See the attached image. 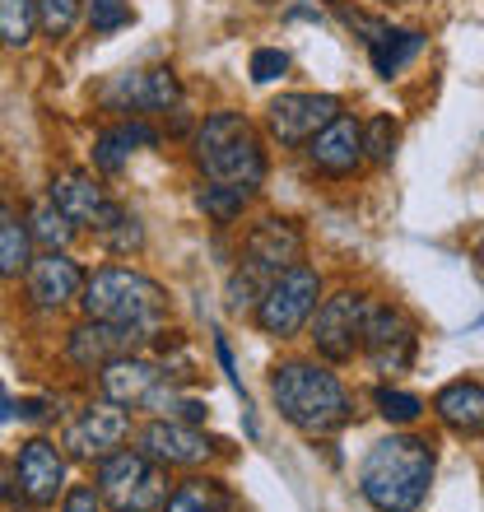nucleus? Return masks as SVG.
<instances>
[{"label": "nucleus", "mask_w": 484, "mask_h": 512, "mask_svg": "<svg viewBox=\"0 0 484 512\" xmlns=\"http://www.w3.org/2000/svg\"><path fill=\"white\" fill-rule=\"evenodd\" d=\"M433 415L452 433H484V387L480 382H447L433 396Z\"/></svg>", "instance_id": "nucleus-20"}, {"label": "nucleus", "mask_w": 484, "mask_h": 512, "mask_svg": "<svg viewBox=\"0 0 484 512\" xmlns=\"http://www.w3.org/2000/svg\"><path fill=\"white\" fill-rule=\"evenodd\" d=\"M270 401H275L284 424H294L308 438L340 433L354 419V401L345 382L312 359H289V364L275 368L270 373Z\"/></svg>", "instance_id": "nucleus-2"}, {"label": "nucleus", "mask_w": 484, "mask_h": 512, "mask_svg": "<svg viewBox=\"0 0 484 512\" xmlns=\"http://www.w3.org/2000/svg\"><path fill=\"white\" fill-rule=\"evenodd\" d=\"M317 298H322V275L312 266L298 261V266L280 270L261 289V298H256V326H261V336H275V340L298 336L308 326V317L317 312Z\"/></svg>", "instance_id": "nucleus-5"}, {"label": "nucleus", "mask_w": 484, "mask_h": 512, "mask_svg": "<svg viewBox=\"0 0 484 512\" xmlns=\"http://www.w3.org/2000/svg\"><path fill=\"white\" fill-rule=\"evenodd\" d=\"M196 163L210 182L256 191L266 182V149L242 112H210L196 131Z\"/></svg>", "instance_id": "nucleus-4"}, {"label": "nucleus", "mask_w": 484, "mask_h": 512, "mask_svg": "<svg viewBox=\"0 0 484 512\" xmlns=\"http://www.w3.org/2000/svg\"><path fill=\"white\" fill-rule=\"evenodd\" d=\"M298 261H303V229H298L294 219L270 215L261 224H252V233H247V261L242 266L256 270L270 284L280 270L298 266Z\"/></svg>", "instance_id": "nucleus-12"}, {"label": "nucleus", "mask_w": 484, "mask_h": 512, "mask_svg": "<svg viewBox=\"0 0 484 512\" xmlns=\"http://www.w3.org/2000/svg\"><path fill=\"white\" fill-rule=\"evenodd\" d=\"M98 499H108L112 512H159L168 499L163 466L149 461L140 447H121L98 461Z\"/></svg>", "instance_id": "nucleus-6"}, {"label": "nucleus", "mask_w": 484, "mask_h": 512, "mask_svg": "<svg viewBox=\"0 0 484 512\" xmlns=\"http://www.w3.org/2000/svg\"><path fill=\"white\" fill-rule=\"evenodd\" d=\"M80 289H84V270L66 252H42L28 266V294H33L38 308H66V303L80 298Z\"/></svg>", "instance_id": "nucleus-19"}, {"label": "nucleus", "mask_w": 484, "mask_h": 512, "mask_svg": "<svg viewBox=\"0 0 484 512\" xmlns=\"http://www.w3.org/2000/svg\"><path fill=\"white\" fill-rule=\"evenodd\" d=\"M419 52H424V33H415V28H382L373 38V70L382 80H391V75H401Z\"/></svg>", "instance_id": "nucleus-23"}, {"label": "nucleus", "mask_w": 484, "mask_h": 512, "mask_svg": "<svg viewBox=\"0 0 484 512\" xmlns=\"http://www.w3.org/2000/svg\"><path fill=\"white\" fill-rule=\"evenodd\" d=\"M215 447L196 424H177V419H154L140 429V452L159 466H177V471H196L215 457Z\"/></svg>", "instance_id": "nucleus-11"}, {"label": "nucleus", "mask_w": 484, "mask_h": 512, "mask_svg": "<svg viewBox=\"0 0 484 512\" xmlns=\"http://www.w3.org/2000/svg\"><path fill=\"white\" fill-rule=\"evenodd\" d=\"M396 140H401V126L391 122V117H373V122L363 126V149H368V159H377V163H391Z\"/></svg>", "instance_id": "nucleus-33"}, {"label": "nucleus", "mask_w": 484, "mask_h": 512, "mask_svg": "<svg viewBox=\"0 0 484 512\" xmlns=\"http://www.w3.org/2000/svg\"><path fill=\"white\" fill-rule=\"evenodd\" d=\"M289 19H322V14L312 10V5H298V10H289Z\"/></svg>", "instance_id": "nucleus-38"}, {"label": "nucleus", "mask_w": 484, "mask_h": 512, "mask_svg": "<svg viewBox=\"0 0 484 512\" xmlns=\"http://www.w3.org/2000/svg\"><path fill=\"white\" fill-rule=\"evenodd\" d=\"M368 308H373V298L368 294H331L317 308V322H312V345L322 359L331 364H350L354 354L363 350V326H368Z\"/></svg>", "instance_id": "nucleus-7"}, {"label": "nucleus", "mask_w": 484, "mask_h": 512, "mask_svg": "<svg viewBox=\"0 0 484 512\" xmlns=\"http://www.w3.org/2000/svg\"><path fill=\"white\" fill-rule=\"evenodd\" d=\"M140 340H149V331H140V326H117V322L84 317V322L70 331L66 354H70V364H80V368H103V364H112V359H121V354H135Z\"/></svg>", "instance_id": "nucleus-15"}, {"label": "nucleus", "mask_w": 484, "mask_h": 512, "mask_svg": "<svg viewBox=\"0 0 484 512\" xmlns=\"http://www.w3.org/2000/svg\"><path fill=\"white\" fill-rule=\"evenodd\" d=\"M47 201H52L75 229H98L103 215H108V205H112L108 196H103V187L94 182V173H84V168L56 173L52 187H47Z\"/></svg>", "instance_id": "nucleus-17"}, {"label": "nucleus", "mask_w": 484, "mask_h": 512, "mask_svg": "<svg viewBox=\"0 0 484 512\" xmlns=\"http://www.w3.org/2000/svg\"><path fill=\"white\" fill-rule=\"evenodd\" d=\"M340 112L345 108H340L336 94H280L266 108V122L280 145H308L312 135L326 131Z\"/></svg>", "instance_id": "nucleus-9"}, {"label": "nucleus", "mask_w": 484, "mask_h": 512, "mask_svg": "<svg viewBox=\"0 0 484 512\" xmlns=\"http://www.w3.org/2000/svg\"><path fill=\"white\" fill-rule=\"evenodd\" d=\"M14 494H19V485H14V466H0V503H10Z\"/></svg>", "instance_id": "nucleus-36"}, {"label": "nucleus", "mask_w": 484, "mask_h": 512, "mask_svg": "<svg viewBox=\"0 0 484 512\" xmlns=\"http://www.w3.org/2000/svg\"><path fill=\"white\" fill-rule=\"evenodd\" d=\"M80 5L84 0H38V24L47 38H66L75 19H80Z\"/></svg>", "instance_id": "nucleus-31"}, {"label": "nucleus", "mask_w": 484, "mask_h": 512, "mask_svg": "<svg viewBox=\"0 0 484 512\" xmlns=\"http://www.w3.org/2000/svg\"><path fill=\"white\" fill-rule=\"evenodd\" d=\"M94 233L103 238L108 252H140V247H145V229H140V219L126 215L121 205H108V215H103V224H98Z\"/></svg>", "instance_id": "nucleus-27"}, {"label": "nucleus", "mask_w": 484, "mask_h": 512, "mask_svg": "<svg viewBox=\"0 0 484 512\" xmlns=\"http://www.w3.org/2000/svg\"><path fill=\"white\" fill-rule=\"evenodd\" d=\"M433 471H438V457H433L429 438L391 433V438L368 447V457L359 466V494L377 512H415L429 499Z\"/></svg>", "instance_id": "nucleus-1"}, {"label": "nucleus", "mask_w": 484, "mask_h": 512, "mask_svg": "<svg viewBox=\"0 0 484 512\" xmlns=\"http://www.w3.org/2000/svg\"><path fill=\"white\" fill-rule=\"evenodd\" d=\"M145 410H149L154 419H177V424H201V419H205V401L177 396V391L168 387V378H163L159 387L145 396Z\"/></svg>", "instance_id": "nucleus-28"}, {"label": "nucleus", "mask_w": 484, "mask_h": 512, "mask_svg": "<svg viewBox=\"0 0 484 512\" xmlns=\"http://www.w3.org/2000/svg\"><path fill=\"white\" fill-rule=\"evenodd\" d=\"M229 508H233V499L219 480H187V485H177L163 499L159 512H229Z\"/></svg>", "instance_id": "nucleus-24"}, {"label": "nucleus", "mask_w": 484, "mask_h": 512, "mask_svg": "<svg viewBox=\"0 0 484 512\" xmlns=\"http://www.w3.org/2000/svg\"><path fill=\"white\" fill-rule=\"evenodd\" d=\"M33 266V233L10 205L0 201V280H19Z\"/></svg>", "instance_id": "nucleus-22"}, {"label": "nucleus", "mask_w": 484, "mask_h": 512, "mask_svg": "<svg viewBox=\"0 0 484 512\" xmlns=\"http://www.w3.org/2000/svg\"><path fill=\"white\" fill-rule=\"evenodd\" d=\"M363 354L377 373H405L410 359H415V326L401 308H387V303H373L368 308V326H363Z\"/></svg>", "instance_id": "nucleus-8"}, {"label": "nucleus", "mask_w": 484, "mask_h": 512, "mask_svg": "<svg viewBox=\"0 0 484 512\" xmlns=\"http://www.w3.org/2000/svg\"><path fill=\"white\" fill-rule=\"evenodd\" d=\"M14 485H19V494H24L33 508H52V503L66 494V457L56 452V443L33 438V443L19 447Z\"/></svg>", "instance_id": "nucleus-13"}, {"label": "nucleus", "mask_w": 484, "mask_h": 512, "mask_svg": "<svg viewBox=\"0 0 484 512\" xmlns=\"http://www.w3.org/2000/svg\"><path fill=\"white\" fill-rule=\"evenodd\" d=\"M308 159H312V168L326 177H354L363 168V159H368V149H363V126L340 112L326 131H317L308 140Z\"/></svg>", "instance_id": "nucleus-16"}, {"label": "nucleus", "mask_w": 484, "mask_h": 512, "mask_svg": "<svg viewBox=\"0 0 484 512\" xmlns=\"http://www.w3.org/2000/svg\"><path fill=\"white\" fill-rule=\"evenodd\" d=\"M168 378L163 373V364H154V359H145V354H121V359H112V364L98 368V387H103V401L112 405H145V396L159 382Z\"/></svg>", "instance_id": "nucleus-18"}, {"label": "nucleus", "mask_w": 484, "mask_h": 512, "mask_svg": "<svg viewBox=\"0 0 484 512\" xmlns=\"http://www.w3.org/2000/svg\"><path fill=\"white\" fill-rule=\"evenodd\" d=\"M10 419H19V401H10L5 387H0V424H10Z\"/></svg>", "instance_id": "nucleus-37"}, {"label": "nucleus", "mask_w": 484, "mask_h": 512, "mask_svg": "<svg viewBox=\"0 0 484 512\" xmlns=\"http://www.w3.org/2000/svg\"><path fill=\"white\" fill-rule=\"evenodd\" d=\"M289 70V56L280 52V47H256L252 52V80L256 84H275Z\"/></svg>", "instance_id": "nucleus-34"}, {"label": "nucleus", "mask_w": 484, "mask_h": 512, "mask_svg": "<svg viewBox=\"0 0 484 512\" xmlns=\"http://www.w3.org/2000/svg\"><path fill=\"white\" fill-rule=\"evenodd\" d=\"M131 19H135V10L126 5V0H89V33H98V38H108V33L126 28Z\"/></svg>", "instance_id": "nucleus-32"}, {"label": "nucleus", "mask_w": 484, "mask_h": 512, "mask_svg": "<svg viewBox=\"0 0 484 512\" xmlns=\"http://www.w3.org/2000/svg\"><path fill=\"white\" fill-rule=\"evenodd\" d=\"M38 28V0H0V47H28Z\"/></svg>", "instance_id": "nucleus-26"}, {"label": "nucleus", "mask_w": 484, "mask_h": 512, "mask_svg": "<svg viewBox=\"0 0 484 512\" xmlns=\"http://www.w3.org/2000/svg\"><path fill=\"white\" fill-rule=\"evenodd\" d=\"M28 233H33V243H42L47 252H66V243L75 238V224H70L52 201H38L33 215H28Z\"/></svg>", "instance_id": "nucleus-25"}, {"label": "nucleus", "mask_w": 484, "mask_h": 512, "mask_svg": "<svg viewBox=\"0 0 484 512\" xmlns=\"http://www.w3.org/2000/svg\"><path fill=\"white\" fill-rule=\"evenodd\" d=\"M247 201H252V191L224 187V182H210V187H201V196H196V205H201L215 224H233V219L247 210Z\"/></svg>", "instance_id": "nucleus-29"}, {"label": "nucleus", "mask_w": 484, "mask_h": 512, "mask_svg": "<svg viewBox=\"0 0 484 512\" xmlns=\"http://www.w3.org/2000/svg\"><path fill=\"white\" fill-rule=\"evenodd\" d=\"M154 140H159V131H154V126H145V122L108 126V131H98V140H94V168H98V173H121L135 149L154 145Z\"/></svg>", "instance_id": "nucleus-21"}, {"label": "nucleus", "mask_w": 484, "mask_h": 512, "mask_svg": "<svg viewBox=\"0 0 484 512\" xmlns=\"http://www.w3.org/2000/svg\"><path fill=\"white\" fill-rule=\"evenodd\" d=\"M373 405L387 424H415V419L424 415V401H419L415 391H401V387H377Z\"/></svg>", "instance_id": "nucleus-30"}, {"label": "nucleus", "mask_w": 484, "mask_h": 512, "mask_svg": "<svg viewBox=\"0 0 484 512\" xmlns=\"http://www.w3.org/2000/svg\"><path fill=\"white\" fill-rule=\"evenodd\" d=\"M80 303H84V317H94V322L140 326L149 336L159 331L163 312H168L163 284L131 266H103V270H94V275H84Z\"/></svg>", "instance_id": "nucleus-3"}, {"label": "nucleus", "mask_w": 484, "mask_h": 512, "mask_svg": "<svg viewBox=\"0 0 484 512\" xmlns=\"http://www.w3.org/2000/svg\"><path fill=\"white\" fill-rule=\"evenodd\" d=\"M126 433H131L126 405L98 401V405H89V410H84L75 424H70L66 447H70V452H75L80 461H103V457H112V452H121Z\"/></svg>", "instance_id": "nucleus-14"}, {"label": "nucleus", "mask_w": 484, "mask_h": 512, "mask_svg": "<svg viewBox=\"0 0 484 512\" xmlns=\"http://www.w3.org/2000/svg\"><path fill=\"white\" fill-rule=\"evenodd\" d=\"M98 98L112 112H168L182 103V84L173 70H126V75H112Z\"/></svg>", "instance_id": "nucleus-10"}, {"label": "nucleus", "mask_w": 484, "mask_h": 512, "mask_svg": "<svg viewBox=\"0 0 484 512\" xmlns=\"http://www.w3.org/2000/svg\"><path fill=\"white\" fill-rule=\"evenodd\" d=\"M61 512H98V489L94 485L66 489V503H61Z\"/></svg>", "instance_id": "nucleus-35"}]
</instances>
